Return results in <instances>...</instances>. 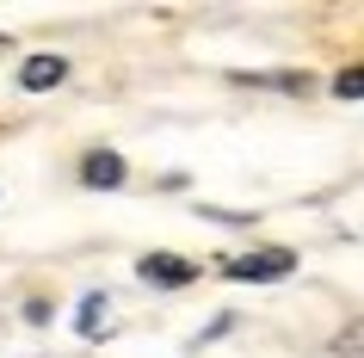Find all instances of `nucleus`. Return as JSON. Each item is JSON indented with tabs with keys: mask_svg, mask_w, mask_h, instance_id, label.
I'll return each mask as SVG.
<instances>
[{
	"mask_svg": "<svg viewBox=\"0 0 364 358\" xmlns=\"http://www.w3.org/2000/svg\"><path fill=\"white\" fill-rule=\"evenodd\" d=\"M223 272H229V278H241V284H278V278H290V272H296V253H290V247H266V253L229 260Z\"/></svg>",
	"mask_w": 364,
	"mask_h": 358,
	"instance_id": "nucleus-1",
	"label": "nucleus"
},
{
	"mask_svg": "<svg viewBox=\"0 0 364 358\" xmlns=\"http://www.w3.org/2000/svg\"><path fill=\"white\" fill-rule=\"evenodd\" d=\"M62 80H68V56H56V50L19 62V87L25 93H50V87H62Z\"/></svg>",
	"mask_w": 364,
	"mask_h": 358,
	"instance_id": "nucleus-2",
	"label": "nucleus"
},
{
	"mask_svg": "<svg viewBox=\"0 0 364 358\" xmlns=\"http://www.w3.org/2000/svg\"><path fill=\"white\" fill-rule=\"evenodd\" d=\"M136 272H142L149 284H192V278H198V265H192V260H173V253H142Z\"/></svg>",
	"mask_w": 364,
	"mask_h": 358,
	"instance_id": "nucleus-3",
	"label": "nucleus"
},
{
	"mask_svg": "<svg viewBox=\"0 0 364 358\" xmlns=\"http://www.w3.org/2000/svg\"><path fill=\"white\" fill-rule=\"evenodd\" d=\"M80 179H87V186H124V154L93 149L87 161H80Z\"/></svg>",
	"mask_w": 364,
	"mask_h": 358,
	"instance_id": "nucleus-4",
	"label": "nucleus"
},
{
	"mask_svg": "<svg viewBox=\"0 0 364 358\" xmlns=\"http://www.w3.org/2000/svg\"><path fill=\"white\" fill-rule=\"evenodd\" d=\"M333 93L340 99H364V68H340V75H333Z\"/></svg>",
	"mask_w": 364,
	"mask_h": 358,
	"instance_id": "nucleus-5",
	"label": "nucleus"
},
{
	"mask_svg": "<svg viewBox=\"0 0 364 358\" xmlns=\"http://www.w3.org/2000/svg\"><path fill=\"white\" fill-rule=\"evenodd\" d=\"M333 352H352V358H364V315L352 321V327H346L340 339H333Z\"/></svg>",
	"mask_w": 364,
	"mask_h": 358,
	"instance_id": "nucleus-6",
	"label": "nucleus"
},
{
	"mask_svg": "<svg viewBox=\"0 0 364 358\" xmlns=\"http://www.w3.org/2000/svg\"><path fill=\"white\" fill-rule=\"evenodd\" d=\"M99 309H105V297H80V334H99Z\"/></svg>",
	"mask_w": 364,
	"mask_h": 358,
	"instance_id": "nucleus-7",
	"label": "nucleus"
}]
</instances>
